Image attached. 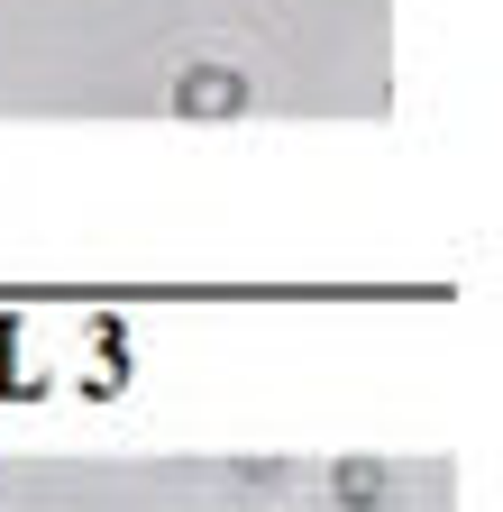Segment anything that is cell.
<instances>
[{
  "instance_id": "1",
  "label": "cell",
  "mask_w": 503,
  "mask_h": 512,
  "mask_svg": "<svg viewBox=\"0 0 503 512\" xmlns=\"http://www.w3.org/2000/svg\"><path fill=\"white\" fill-rule=\"evenodd\" d=\"M174 110L183 119H229V110H247V74L238 64H193V74L174 83Z\"/></svg>"
},
{
  "instance_id": "2",
  "label": "cell",
  "mask_w": 503,
  "mask_h": 512,
  "mask_svg": "<svg viewBox=\"0 0 503 512\" xmlns=\"http://www.w3.org/2000/svg\"><path fill=\"white\" fill-rule=\"evenodd\" d=\"M339 503L348 512H375V503H385V467H375V458H348L339 467Z\"/></svg>"
}]
</instances>
